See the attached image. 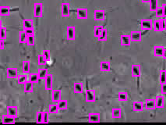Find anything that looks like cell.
<instances>
[{"mask_svg": "<svg viewBox=\"0 0 166 125\" xmlns=\"http://www.w3.org/2000/svg\"><path fill=\"white\" fill-rule=\"evenodd\" d=\"M34 16L36 18L42 17L43 16V5L41 3H35L34 4Z\"/></svg>", "mask_w": 166, "mask_h": 125, "instance_id": "obj_1", "label": "cell"}, {"mask_svg": "<svg viewBox=\"0 0 166 125\" xmlns=\"http://www.w3.org/2000/svg\"><path fill=\"white\" fill-rule=\"evenodd\" d=\"M141 28L143 31H150L153 29V21L150 19H143L141 21Z\"/></svg>", "mask_w": 166, "mask_h": 125, "instance_id": "obj_2", "label": "cell"}, {"mask_svg": "<svg viewBox=\"0 0 166 125\" xmlns=\"http://www.w3.org/2000/svg\"><path fill=\"white\" fill-rule=\"evenodd\" d=\"M85 99L87 102H95L96 99V92L94 89H87L85 92Z\"/></svg>", "mask_w": 166, "mask_h": 125, "instance_id": "obj_3", "label": "cell"}, {"mask_svg": "<svg viewBox=\"0 0 166 125\" xmlns=\"http://www.w3.org/2000/svg\"><path fill=\"white\" fill-rule=\"evenodd\" d=\"M53 87V76L52 74H49L45 79V88L47 91L52 90Z\"/></svg>", "mask_w": 166, "mask_h": 125, "instance_id": "obj_4", "label": "cell"}, {"mask_svg": "<svg viewBox=\"0 0 166 125\" xmlns=\"http://www.w3.org/2000/svg\"><path fill=\"white\" fill-rule=\"evenodd\" d=\"M62 99V91L59 89H53L51 91V100L55 103L58 102Z\"/></svg>", "mask_w": 166, "mask_h": 125, "instance_id": "obj_5", "label": "cell"}, {"mask_svg": "<svg viewBox=\"0 0 166 125\" xmlns=\"http://www.w3.org/2000/svg\"><path fill=\"white\" fill-rule=\"evenodd\" d=\"M61 14L63 17H69V15H70V6H69V3H62Z\"/></svg>", "mask_w": 166, "mask_h": 125, "instance_id": "obj_6", "label": "cell"}, {"mask_svg": "<svg viewBox=\"0 0 166 125\" xmlns=\"http://www.w3.org/2000/svg\"><path fill=\"white\" fill-rule=\"evenodd\" d=\"M131 74L134 77H139L141 75V66L140 64H133L131 66Z\"/></svg>", "mask_w": 166, "mask_h": 125, "instance_id": "obj_7", "label": "cell"}, {"mask_svg": "<svg viewBox=\"0 0 166 125\" xmlns=\"http://www.w3.org/2000/svg\"><path fill=\"white\" fill-rule=\"evenodd\" d=\"M75 31L74 26H68L67 28V38L69 41H73L75 40Z\"/></svg>", "mask_w": 166, "mask_h": 125, "instance_id": "obj_8", "label": "cell"}, {"mask_svg": "<svg viewBox=\"0 0 166 125\" xmlns=\"http://www.w3.org/2000/svg\"><path fill=\"white\" fill-rule=\"evenodd\" d=\"M16 122V117H12L9 114H5L2 116V123L3 124H13Z\"/></svg>", "mask_w": 166, "mask_h": 125, "instance_id": "obj_9", "label": "cell"}, {"mask_svg": "<svg viewBox=\"0 0 166 125\" xmlns=\"http://www.w3.org/2000/svg\"><path fill=\"white\" fill-rule=\"evenodd\" d=\"M18 70L16 68H8L6 70V77L9 79H15L18 77Z\"/></svg>", "mask_w": 166, "mask_h": 125, "instance_id": "obj_10", "label": "cell"}, {"mask_svg": "<svg viewBox=\"0 0 166 125\" xmlns=\"http://www.w3.org/2000/svg\"><path fill=\"white\" fill-rule=\"evenodd\" d=\"M94 18L95 21H104L105 18V11L103 10H96L94 13Z\"/></svg>", "mask_w": 166, "mask_h": 125, "instance_id": "obj_11", "label": "cell"}, {"mask_svg": "<svg viewBox=\"0 0 166 125\" xmlns=\"http://www.w3.org/2000/svg\"><path fill=\"white\" fill-rule=\"evenodd\" d=\"M130 35H122L120 36V44L123 46H130L131 44Z\"/></svg>", "mask_w": 166, "mask_h": 125, "instance_id": "obj_12", "label": "cell"}, {"mask_svg": "<svg viewBox=\"0 0 166 125\" xmlns=\"http://www.w3.org/2000/svg\"><path fill=\"white\" fill-rule=\"evenodd\" d=\"M100 113H91L88 114V122L89 123H99L100 122Z\"/></svg>", "mask_w": 166, "mask_h": 125, "instance_id": "obj_13", "label": "cell"}, {"mask_svg": "<svg viewBox=\"0 0 166 125\" xmlns=\"http://www.w3.org/2000/svg\"><path fill=\"white\" fill-rule=\"evenodd\" d=\"M131 41L134 42H140L142 40V35L141 31H133L130 34Z\"/></svg>", "mask_w": 166, "mask_h": 125, "instance_id": "obj_14", "label": "cell"}, {"mask_svg": "<svg viewBox=\"0 0 166 125\" xmlns=\"http://www.w3.org/2000/svg\"><path fill=\"white\" fill-rule=\"evenodd\" d=\"M133 111L134 112H141L143 109V103L141 101H134L133 102V106H132Z\"/></svg>", "mask_w": 166, "mask_h": 125, "instance_id": "obj_15", "label": "cell"}, {"mask_svg": "<svg viewBox=\"0 0 166 125\" xmlns=\"http://www.w3.org/2000/svg\"><path fill=\"white\" fill-rule=\"evenodd\" d=\"M145 108L147 110H153L156 109V102L155 99H147L145 101Z\"/></svg>", "mask_w": 166, "mask_h": 125, "instance_id": "obj_16", "label": "cell"}, {"mask_svg": "<svg viewBox=\"0 0 166 125\" xmlns=\"http://www.w3.org/2000/svg\"><path fill=\"white\" fill-rule=\"evenodd\" d=\"M77 17L80 19H85L87 17V10L86 8H78L77 10Z\"/></svg>", "mask_w": 166, "mask_h": 125, "instance_id": "obj_17", "label": "cell"}, {"mask_svg": "<svg viewBox=\"0 0 166 125\" xmlns=\"http://www.w3.org/2000/svg\"><path fill=\"white\" fill-rule=\"evenodd\" d=\"M155 102H156V107L159 108H163L165 106V97L163 95H158L155 99Z\"/></svg>", "mask_w": 166, "mask_h": 125, "instance_id": "obj_18", "label": "cell"}, {"mask_svg": "<svg viewBox=\"0 0 166 125\" xmlns=\"http://www.w3.org/2000/svg\"><path fill=\"white\" fill-rule=\"evenodd\" d=\"M6 112H7V114L10 115L12 117H17L18 116V109L17 107L16 106H8L6 108Z\"/></svg>", "mask_w": 166, "mask_h": 125, "instance_id": "obj_19", "label": "cell"}, {"mask_svg": "<svg viewBox=\"0 0 166 125\" xmlns=\"http://www.w3.org/2000/svg\"><path fill=\"white\" fill-rule=\"evenodd\" d=\"M165 48L162 46H155L154 48V54L155 56H163Z\"/></svg>", "mask_w": 166, "mask_h": 125, "instance_id": "obj_20", "label": "cell"}, {"mask_svg": "<svg viewBox=\"0 0 166 125\" xmlns=\"http://www.w3.org/2000/svg\"><path fill=\"white\" fill-rule=\"evenodd\" d=\"M100 70L102 72H109L111 70L110 62H102L100 64Z\"/></svg>", "mask_w": 166, "mask_h": 125, "instance_id": "obj_21", "label": "cell"}, {"mask_svg": "<svg viewBox=\"0 0 166 125\" xmlns=\"http://www.w3.org/2000/svg\"><path fill=\"white\" fill-rule=\"evenodd\" d=\"M23 91L26 93H31L33 92L34 91V83H32L31 81H27L24 84V88H23Z\"/></svg>", "mask_w": 166, "mask_h": 125, "instance_id": "obj_22", "label": "cell"}, {"mask_svg": "<svg viewBox=\"0 0 166 125\" xmlns=\"http://www.w3.org/2000/svg\"><path fill=\"white\" fill-rule=\"evenodd\" d=\"M112 115L114 119H120L122 117V110L120 108H113L112 110Z\"/></svg>", "mask_w": 166, "mask_h": 125, "instance_id": "obj_23", "label": "cell"}, {"mask_svg": "<svg viewBox=\"0 0 166 125\" xmlns=\"http://www.w3.org/2000/svg\"><path fill=\"white\" fill-rule=\"evenodd\" d=\"M83 89H84V84L82 82H76L73 85V91L75 93H77V94L82 93Z\"/></svg>", "mask_w": 166, "mask_h": 125, "instance_id": "obj_24", "label": "cell"}, {"mask_svg": "<svg viewBox=\"0 0 166 125\" xmlns=\"http://www.w3.org/2000/svg\"><path fill=\"white\" fill-rule=\"evenodd\" d=\"M22 71L23 74H28L31 71V63L29 61H23L22 64Z\"/></svg>", "mask_w": 166, "mask_h": 125, "instance_id": "obj_25", "label": "cell"}, {"mask_svg": "<svg viewBox=\"0 0 166 125\" xmlns=\"http://www.w3.org/2000/svg\"><path fill=\"white\" fill-rule=\"evenodd\" d=\"M23 28L24 29H29V28H34L33 21L31 19H24L23 21Z\"/></svg>", "mask_w": 166, "mask_h": 125, "instance_id": "obj_26", "label": "cell"}, {"mask_svg": "<svg viewBox=\"0 0 166 125\" xmlns=\"http://www.w3.org/2000/svg\"><path fill=\"white\" fill-rule=\"evenodd\" d=\"M158 0H151L149 3V9L152 12H155L156 10L158 8Z\"/></svg>", "mask_w": 166, "mask_h": 125, "instance_id": "obj_27", "label": "cell"}, {"mask_svg": "<svg viewBox=\"0 0 166 125\" xmlns=\"http://www.w3.org/2000/svg\"><path fill=\"white\" fill-rule=\"evenodd\" d=\"M39 80H40V77H39L38 73H32L29 76V81L34 83V84L38 83L39 81Z\"/></svg>", "mask_w": 166, "mask_h": 125, "instance_id": "obj_28", "label": "cell"}, {"mask_svg": "<svg viewBox=\"0 0 166 125\" xmlns=\"http://www.w3.org/2000/svg\"><path fill=\"white\" fill-rule=\"evenodd\" d=\"M159 82L160 84L166 83V70H161L159 73Z\"/></svg>", "mask_w": 166, "mask_h": 125, "instance_id": "obj_29", "label": "cell"}, {"mask_svg": "<svg viewBox=\"0 0 166 125\" xmlns=\"http://www.w3.org/2000/svg\"><path fill=\"white\" fill-rule=\"evenodd\" d=\"M59 108L58 106V104H50L49 107V112L51 114H56L59 113Z\"/></svg>", "mask_w": 166, "mask_h": 125, "instance_id": "obj_30", "label": "cell"}, {"mask_svg": "<svg viewBox=\"0 0 166 125\" xmlns=\"http://www.w3.org/2000/svg\"><path fill=\"white\" fill-rule=\"evenodd\" d=\"M10 13V8L9 6H2L0 9V14L3 17H7Z\"/></svg>", "mask_w": 166, "mask_h": 125, "instance_id": "obj_31", "label": "cell"}, {"mask_svg": "<svg viewBox=\"0 0 166 125\" xmlns=\"http://www.w3.org/2000/svg\"><path fill=\"white\" fill-rule=\"evenodd\" d=\"M103 28L102 25H96L95 26V28H94V35L96 37V38H98L101 35V33L102 32Z\"/></svg>", "mask_w": 166, "mask_h": 125, "instance_id": "obj_32", "label": "cell"}, {"mask_svg": "<svg viewBox=\"0 0 166 125\" xmlns=\"http://www.w3.org/2000/svg\"><path fill=\"white\" fill-rule=\"evenodd\" d=\"M27 35L25 33V31H22L19 34V41L21 44H23L27 42Z\"/></svg>", "mask_w": 166, "mask_h": 125, "instance_id": "obj_33", "label": "cell"}, {"mask_svg": "<svg viewBox=\"0 0 166 125\" xmlns=\"http://www.w3.org/2000/svg\"><path fill=\"white\" fill-rule=\"evenodd\" d=\"M58 106H59V110H65L68 109V102L67 100H60L58 103Z\"/></svg>", "mask_w": 166, "mask_h": 125, "instance_id": "obj_34", "label": "cell"}, {"mask_svg": "<svg viewBox=\"0 0 166 125\" xmlns=\"http://www.w3.org/2000/svg\"><path fill=\"white\" fill-rule=\"evenodd\" d=\"M27 81V76L26 75V74H21V75L18 76L17 77L18 84H24Z\"/></svg>", "mask_w": 166, "mask_h": 125, "instance_id": "obj_35", "label": "cell"}, {"mask_svg": "<svg viewBox=\"0 0 166 125\" xmlns=\"http://www.w3.org/2000/svg\"><path fill=\"white\" fill-rule=\"evenodd\" d=\"M118 99L119 101L122 102H126L128 100V94L126 92H120L118 94Z\"/></svg>", "mask_w": 166, "mask_h": 125, "instance_id": "obj_36", "label": "cell"}, {"mask_svg": "<svg viewBox=\"0 0 166 125\" xmlns=\"http://www.w3.org/2000/svg\"><path fill=\"white\" fill-rule=\"evenodd\" d=\"M153 28H154V30L155 31H162V30H161V21H160V19H158V20H155V21H154Z\"/></svg>", "mask_w": 166, "mask_h": 125, "instance_id": "obj_37", "label": "cell"}, {"mask_svg": "<svg viewBox=\"0 0 166 125\" xmlns=\"http://www.w3.org/2000/svg\"><path fill=\"white\" fill-rule=\"evenodd\" d=\"M38 73L40 80L45 79V77H47V75L49 74V72H48V70L47 69H40Z\"/></svg>", "mask_w": 166, "mask_h": 125, "instance_id": "obj_38", "label": "cell"}, {"mask_svg": "<svg viewBox=\"0 0 166 125\" xmlns=\"http://www.w3.org/2000/svg\"><path fill=\"white\" fill-rule=\"evenodd\" d=\"M107 37H108V31L107 29L104 28L103 29L102 32L101 33L100 36L98 37V40L101 41H105L107 40Z\"/></svg>", "mask_w": 166, "mask_h": 125, "instance_id": "obj_39", "label": "cell"}, {"mask_svg": "<svg viewBox=\"0 0 166 125\" xmlns=\"http://www.w3.org/2000/svg\"><path fill=\"white\" fill-rule=\"evenodd\" d=\"M38 65H40V66H44V65H45L46 63H47V60H46L45 56H44L42 54H40V55L38 56Z\"/></svg>", "mask_w": 166, "mask_h": 125, "instance_id": "obj_40", "label": "cell"}, {"mask_svg": "<svg viewBox=\"0 0 166 125\" xmlns=\"http://www.w3.org/2000/svg\"><path fill=\"white\" fill-rule=\"evenodd\" d=\"M36 122L38 124H43V112H38L36 116Z\"/></svg>", "mask_w": 166, "mask_h": 125, "instance_id": "obj_41", "label": "cell"}, {"mask_svg": "<svg viewBox=\"0 0 166 125\" xmlns=\"http://www.w3.org/2000/svg\"><path fill=\"white\" fill-rule=\"evenodd\" d=\"M26 43L27 44L28 46H34V43H35L34 35L27 36V42H26Z\"/></svg>", "mask_w": 166, "mask_h": 125, "instance_id": "obj_42", "label": "cell"}, {"mask_svg": "<svg viewBox=\"0 0 166 125\" xmlns=\"http://www.w3.org/2000/svg\"><path fill=\"white\" fill-rule=\"evenodd\" d=\"M156 13V17L158 18H162L164 17V12H163V9L161 6L158 7L155 11Z\"/></svg>", "mask_w": 166, "mask_h": 125, "instance_id": "obj_43", "label": "cell"}, {"mask_svg": "<svg viewBox=\"0 0 166 125\" xmlns=\"http://www.w3.org/2000/svg\"><path fill=\"white\" fill-rule=\"evenodd\" d=\"M1 39L5 40V38H6V28H5L2 25V21H1Z\"/></svg>", "mask_w": 166, "mask_h": 125, "instance_id": "obj_44", "label": "cell"}, {"mask_svg": "<svg viewBox=\"0 0 166 125\" xmlns=\"http://www.w3.org/2000/svg\"><path fill=\"white\" fill-rule=\"evenodd\" d=\"M49 112H44L43 113V120L44 124H48L49 121Z\"/></svg>", "mask_w": 166, "mask_h": 125, "instance_id": "obj_45", "label": "cell"}, {"mask_svg": "<svg viewBox=\"0 0 166 125\" xmlns=\"http://www.w3.org/2000/svg\"><path fill=\"white\" fill-rule=\"evenodd\" d=\"M160 21H161V30L162 31H166V19L165 17L160 18Z\"/></svg>", "mask_w": 166, "mask_h": 125, "instance_id": "obj_46", "label": "cell"}, {"mask_svg": "<svg viewBox=\"0 0 166 125\" xmlns=\"http://www.w3.org/2000/svg\"><path fill=\"white\" fill-rule=\"evenodd\" d=\"M41 54L45 56V58L47 60V62H49L50 60V52H49V51H48V50H43Z\"/></svg>", "mask_w": 166, "mask_h": 125, "instance_id": "obj_47", "label": "cell"}, {"mask_svg": "<svg viewBox=\"0 0 166 125\" xmlns=\"http://www.w3.org/2000/svg\"><path fill=\"white\" fill-rule=\"evenodd\" d=\"M23 31H25V33L27 34V35H34V28H29V29H24Z\"/></svg>", "mask_w": 166, "mask_h": 125, "instance_id": "obj_48", "label": "cell"}, {"mask_svg": "<svg viewBox=\"0 0 166 125\" xmlns=\"http://www.w3.org/2000/svg\"><path fill=\"white\" fill-rule=\"evenodd\" d=\"M161 92L162 94H166V83L161 84Z\"/></svg>", "mask_w": 166, "mask_h": 125, "instance_id": "obj_49", "label": "cell"}, {"mask_svg": "<svg viewBox=\"0 0 166 125\" xmlns=\"http://www.w3.org/2000/svg\"><path fill=\"white\" fill-rule=\"evenodd\" d=\"M161 7L163 9V12H164V17H166V3L163 4L161 6Z\"/></svg>", "mask_w": 166, "mask_h": 125, "instance_id": "obj_50", "label": "cell"}, {"mask_svg": "<svg viewBox=\"0 0 166 125\" xmlns=\"http://www.w3.org/2000/svg\"><path fill=\"white\" fill-rule=\"evenodd\" d=\"M0 45H1V49H4V40L3 39H1V41H0Z\"/></svg>", "mask_w": 166, "mask_h": 125, "instance_id": "obj_51", "label": "cell"}, {"mask_svg": "<svg viewBox=\"0 0 166 125\" xmlns=\"http://www.w3.org/2000/svg\"><path fill=\"white\" fill-rule=\"evenodd\" d=\"M151 0H141V2L143 3H149Z\"/></svg>", "mask_w": 166, "mask_h": 125, "instance_id": "obj_52", "label": "cell"}, {"mask_svg": "<svg viewBox=\"0 0 166 125\" xmlns=\"http://www.w3.org/2000/svg\"><path fill=\"white\" fill-rule=\"evenodd\" d=\"M162 57H163L165 59H166V49H165V51H164L163 56H162Z\"/></svg>", "mask_w": 166, "mask_h": 125, "instance_id": "obj_53", "label": "cell"}]
</instances>
